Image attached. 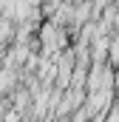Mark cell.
<instances>
[{
    "label": "cell",
    "mask_w": 119,
    "mask_h": 122,
    "mask_svg": "<svg viewBox=\"0 0 119 122\" xmlns=\"http://www.w3.org/2000/svg\"><path fill=\"white\" fill-rule=\"evenodd\" d=\"M11 85H14V80H11V71H9V68H6V71H0V97L9 91Z\"/></svg>",
    "instance_id": "cell-1"
}]
</instances>
